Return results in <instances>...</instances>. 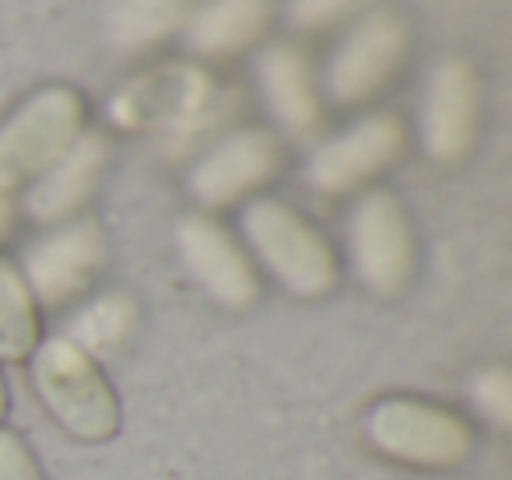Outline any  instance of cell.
<instances>
[{
	"label": "cell",
	"instance_id": "obj_1",
	"mask_svg": "<svg viewBox=\"0 0 512 480\" xmlns=\"http://www.w3.org/2000/svg\"><path fill=\"white\" fill-rule=\"evenodd\" d=\"M239 232L249 246V260L260 263L288 295L316 302V298H327L341 281V260L330 239L285 200H246L239 214Z\"/></svg>",
	"mask_w": 512,
	"mask_h": 480
},
{
	"label": "cell",
	"instance_id": "obj_2",
	"mask_svg": "<svg viewBox=\"0 0 512 480\" xmlns=\"http://www.w3.org/2000/svg\"><path fill=\"white\" fill-rule=\"evenodd\" d=\"M29 375L39 403L71 438L88 445L109 442L120 431V400L99 361L67 337L39 340L29 354Z\"/></svg>",
	"mask_w": 512,
	"mask_h": 480
},
{
	"label": "cell",
	"instance_id": "obj_3",
	"mask_svg": "<svg viewBox=\"0 0 512 480\" xmlns=\"http://www.w3.org/2000/svg\"><path fill=\"white\" fill-rule=\"evenodd\" d=\"M365 442L393 463L453 470L477 449V435L456 410L421 396H383L365 414Z\"/></svg>",
	"mask_w": 512,
	"mask_h": 480
},
{
	"label": "cell",
	"instance_id": "obj_4",
	"mask_svg": "<svg viewBox=\"0 0 512 480\" xmlns=\"http://www.w3.org/2000/svg\"><path fill=\"white\" fill-rule=\"evenodd\" d=\"M88 102L74 85H43L0 123V193L39 179L81 134Z\"/></svg>",
	"mask_w": 512,
	"mask_h": 480
},
{
	"label": "cell",
	"instance_id": "obj_5",
	"mask_svg": "<svg viewBox=\"0 0 512 480\" xmlns=\"http://www.w3.org/2000/svg\"><path fill=\"white\" fill-rule=\"evenodd\" d=\"M348 260L358 284L376 298H397L418 267V239L404 204L390 190H365L348 214Z\"/></svg>",
	"mask_w": 512,
	"mask_h": 480
},
{
	"label": "cell",
	"instance_id": "obj_6",
	"mask_svg": "<svg viewBox=\"0 0 512 480\" xmlns=\"http://www.w3.org/2000/svg\"><path fill=\"white\" fill-rule=\"evenodd\" d=\"M407 46H411V32H407L404 18L390 15V11L358 18L327 60L323 88H327L330 102L365 106L369 99H376L404 67Z\"/></svg>",
	"mask_w": 512,
	"mask_h": 480
},
{
	"label": "cell",
	"instance_id": "obj_7",
	"mask_svg": "<svg viewBox=\"0 0 512 480\" xmlns=\"http://www.w3.org/2000/svg\"><path fill=\"white\" fill-rule=\"evenodd\" d=\"M407 148V127L393 113H372L327 137L306 162V183L323 197H341L383 176Z\"/></svg>",
	"mask_w": 512,
	"mask_h": 480
},
{
	"label": "cell",
	"instance_id": "obj_8",
	"mask_svg": "<svg viewBox=\"0 0 512 480\" xmlns=\"http://www.w3.org/2000/svg\"><path fill=\"white\" fill-rule=\"evenodd\" d=\"M106 263V235L95 218H71L53 225L39 242L25 249L22 270L36 305L60 309L81 298Z\"/></svg>",
	"mask_w": 512,
	"mask_h": 480
},
{
	"label": "cell",
	"instance_id": "obj_9",
	"mask_svg": "<svg viewBox=\"0 0 512 480\" xmlns=\"http://www.w3.org/2000/svg\"><path fill=\"white\" fill-rule=\"evenodd\" d=\"M281 165H285V148L271 130L242 127L200 155L186 186L204 211H221L253 200V193H260L278 176Z\"/></svg>",
	"mask_w": 512,
	"mask_h": 480
},
{
	"label": "cell",
	"instance_id": "obj_10",
	"mask_svg": "<svg viewBox=\"0 0 512 480\" xmlns=\"http://www.w3.org/2000/svg\"><path fill=\"white\" fill-rule=\"evenodd\" d=\"M176 249L193 281L225 309H249L264 295L260 270L249 253L211 214H186L176 225Z\"/></svg>",
	"mask_w": 512,
	"mask_h": 480
},
{
	"label": "cell",
	"instance_id": "obj_11",
	"mask_svg": "<svg viewBox=\"0 0 512 480\" xmlns=\"http://www.w3.org/2000/svg\"><path fill=\"white\" fill-rule=\"evenodd\" d=\"M481 130V81L467 60H442L421 99V148L432 162L456 165L474 151Z\"/></svg>",
	"mask_w": 512,
	"mask_h": 480
},
{
	"label": "cell",
	"instance_id": "obj_12",
	"mask_svg": "<svg viewBox=\"0 0 512 480\" xmlns=\"http://www.w3.org/2000/svg\"><path fill=\"white\" fill-rule=\"evenodd\" d=\"M109 165V141L99 130H85L50 169L25 186V214L36 225H64L78 218L81 207L92 200L102 172Z\"/></svg>",
	"mask_w": 512,
	"mask_h": 480
},
{
	"label": "cell",
	"instance_id": "obj_13",
	"mask_svg": "<svg viewBox=\"0 0 512 480\" xmlns=\"http://www.w3.org/2000/svg\"><path fill=\"white\" fill-rule=\"evenodd\" d=\"M256 85L281 130L292 137H309L323 123V99L316 88L309 57L299 46L271 43L256 57Z\"/></svg>",
	"mask_w": 512,
	"mask_h": 480
},
{
	"label": "cell",
	"instance_id": "obj_14",
	"mask_svg": "<svg viewBox=\"0 0 512 480\" xmlns=\"http://www.w3.org/2000/svg\"><path fill=\"white\" fill-rule=\"evenodd\" d=\"M271 0H207L183 25L186 50L204 60L239 57L271 29Z\"/></svg>",
	"mask_w": 512,
	"mask_h": 480
},
{
	"label": "cell",
	"instance_id": "obj_15",
	"mask_svg": "<svg viewBox=\"0 0 512 480\" xmlns=\"http://www.w3.org/2000/svg\"><path fill=\"white\" fill-rule=\"evenodd\" d=\"M137 323H141V309H137L134 298L123 295V291H106V295L92 298L74 312L67 340L95 361L113 358L134 337Z\"/></svg>",
	"mask_w": 512,
	"mask_h": 480
},
{
	"label": "cell",
	"instance_id": "obj_16",
	"mask_svg": "<svg viewBox=\"0 0 512 480\" xmlns=\"http://www.w3.org/2000/svg\"><path fill=\"white\" fill-rule=\"evenodd\" d=\"M193 0H116L106 18V36L116 50L141 53L186 25Z\"/></svg>",
	"mask_w": 512,
	"mask_h": 480
},
{
	"label": "cell",
	"instance_id": "obj_17",
	"mask_svg": "<svg viewBox=\"0 0 512 480\" xmlns=\"http://www.w3.org/2000/svg\"><path fill=\"white\" fill-rule=\"evenodd\" d=\"M43 340L39 305L18 263L0 256V361H25Z\"/></svg>",
	"mask_w": 512,
	"mask_h": 480
},
{
	"label": "cell",
	"instance_id": "obj_18",
	"mask_svg": "<svg viewBox=\"0 0 512 480\" xmlns=\"http://www.w3.org/2000/svg\"><path fill=\"white\" fill-rule=\"evenodd\" d=\"M470 400H474L477 414L498 431L512 424V375L505 368H484L470 382Z\"/></svg>",
	"mask_w": 512,
	"mask_h": 480
},
{
	"label": "cell",
	"instance_id": "obj_19",
	"mask_svg": "<svg viewBox=\"0 0 512 480\" xmlns=\"http://www.w3.org/2000/svg\"><path fill=\"white\" fill-rule=\"evenodd\" d=\"M362 8V0H292L288 22L299 32H323L330 25L344 22Z\"/></svg>",
	"mask_w": 512,
	"mask_h": 480
},
{
	"label": "cell",
	"instance_id": "obj_20",
	"mask_svg": "<svg viewBox=\"0 0 512 480\" xmlns=\"http://www.w3.org/2000/svg\"><path fill=\"white\" fill-rule=\"evenodd\" d=\"M0 480H46L25 438L11 428H0Z\"/></svg>",
	"mask_w": 512,
	"mask_h": 480
},
{
	"label": "cell",
	"instance_id": "obj_21",
	"mask_svg": "<svg viewBox=\"0 0 512 480\" xmlns=\"http://www.w3.org/2000/svg\"><path fill=\"white\" fill-rule=\"evenodd\" d=\"M11 225H15V207H11L8 193H0V239L11 232Z\"/></svg>",
	"mask_w": 512,
	"mask_h": 480
},
{
	"label": "cell",
	"instance_id": "obj_22",
	"mask_svg": "<svg viewBox=\"0 0 512 480\" xmlns=\"http://www.w3.org/2000/svg\"><path fill=\"white\" fill-rule=\"evenodd\" d=\"M8 414V389H4V379H0V421Z\"/></svg>",
	"mask_w": 512,
	"mask_h": 480
}]
</instances>
